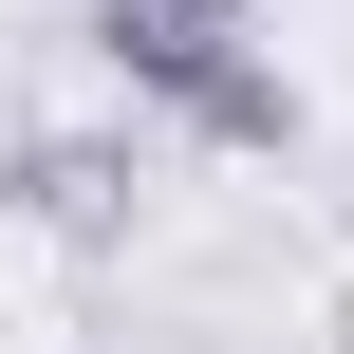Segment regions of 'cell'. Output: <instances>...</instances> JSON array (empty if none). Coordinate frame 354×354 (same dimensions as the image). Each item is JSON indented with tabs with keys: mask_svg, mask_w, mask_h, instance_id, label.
<instances>
[{
	"mask_svg": "<svg viewBox=\"0 0 354 354\" xmlns=\"http://www.w3.org/2000/svg\"><path fill=\"white\" fill-rule=\"evenodd\" d=\"M75 37H93V75H112L131 112H168V93L224 56V37H261V0H93Z\"/></svg>",
	"mask_w": 354,
	"mask_h": 354,
	"instance_id": "6da1fadb",
	"label": "cell"
},
{
	"mask_svg": "<svg viewBox=\"0 0 354 354\" xmlns=\"http://www.w3.org/2000/svg\"><path fill=\"white\" fill-rule=\"evenodd\" d=\"M168 131L224 149V168H280V149H299V75H280V37H224V56L168 93Z\"/></svg>",
	"mask_w": 354,
	"mask_h": 354,
	"instance_id": "7a4b0ae2",
	"label": "cell"
},
{
	"mask_svg": "<svg viewBox=\"0 0 354 354\" xmlns=\"http://www.w3.org/2000/svg\"><path fill=\"white\" fill-rule=\"evenodd\" d=\"M131 205H149V168H131L112 131H56V112H37V205H19V224H56V243H131Z\"/></svg>",
	"mask_w": 354,
	"mask_h": 354,
	"instance_id": "3957f363",
	"label": "cell"
},
{
	"mask_svg": "<svg viewBox=\"0 0 354 354\" xmlns=\"http://www.w3.org/2000/svg\"><path fill=\"white\" fill-rule=\"evenodd\" d=\"M19 205H37V112L0 93V224H19Z\"/></svg>",
	"mask_w": 354,
	"mask_h": 354,
	"instance_id": "277c9868",
	"label": "cell"
},
{
	"mask_svg": "<svg viewBox=\"0 0 354 354\" xmlns=\"http://www.w3.org/2000/svg\"><path fill=\"white\" fill-rule=\"evenodd\" d=\"M336 354H354V299H336Z\"/></svg>",
	"mask_w": 354,
	"mask_h": 354,
	"instance_id": "5b68a950",
	"label": "cell"
}]
</instances>
